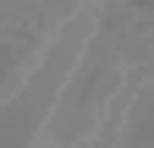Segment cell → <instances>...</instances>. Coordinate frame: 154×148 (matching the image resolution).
I'll return each mask as SVG.
<instances>
[{
  "label": "cell",
  "instance_id": "6da1fadb",
  "mask_svg": "<svg viewBox=\"0 0 154 148\" xmlns=\"http://www.w3.org/2000/svg\"><path fill=\"white\" fill-rule=\"evenodd\" d=\"M149 66H154V11L132 0H105L99 28L88 33L50 115L33 126V143H105L110 121L127 110Z\"/></svg>",
  "mask_w": 154,
  "mask_h": 148
}]
</instances>
